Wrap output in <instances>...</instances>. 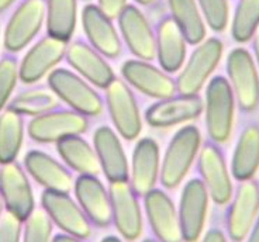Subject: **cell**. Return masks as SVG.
<instances>
[{"mask_svg":"<svg viewBox=\"0 0 259 242\" xmlns=\"http://www.w3.org/2000/svg\"><path fill=\"white\" fill-rule=\"evenodd\" d=\"M156 57L165 72L178 73L186 61L188 41L172 17H165L156 27Z\"/></svg>","mask_w":259,"mask_h":242,"instance_id":"obj_26","label":"cell"},{"mask_svg":"<svg viewBox=\"0 0 259 242\" xmlns=\"http://www.w3.org/2000/svg\"><path fill=\"white\" fill-rule=\"evenodd\" d=\"M57 151L64 164L79 175L97 176L102 169L96 151L82 135H72L57 142Z\"/></svg>","mask_w":259,"mask_h":242,"instance_id":"obj_28","label":"cell"},{"mask_svg":"<svg viewBox=\"0 0 259 242\" xmlns=\"http://www.w3.org/2000/svg\"><path fill=\"white\" fill-rule=\"evenodd\" d=\"M93 148L96 151L100 169L110 183L128 180V159L116 131L107 125L99 127L93 134Z\"/></svg>","mask_w":259,"mask_h":242,"instance_id":"obj_23","label":"cell"},{"mask_svg":"<svg viewBox=\"0 0 259 242\" xmlns=\"http://www.w3.org/2000/svg\"><path fill=\"white\" fill-rule=\"evenodd\" d=\"M24 142V120L12 109L0 113V165L14 162Z\"/></svg>","mask_w":259,"mask_h":242,"instance_id":"obj_31","label":"cell"},{"mask_svg":"<svg viewBox=\"0 0 259 242\" xmlns=\"http://www.w3.org/2000/svg\"><path fill=\"white\" fill-rule=\"evenodd\" d=\"M259 217V183L256 180L240 182L230 200L227 211V234L234 242H242Z\"/></svg>","mask_w":259,"mask_h":242,"instance_id":"obj_11","label":"cell"},{"mask_svg":"<svg viewBox=\"0 0 259 242\" xmlns=\"http://www.w3.org/2000/svg\"><path fill=\"white\" fill-rule=\"evenodd\" d=\"M259 27V0H238L231 17V37L235 42H248Z\"/></svg>","mask_w":259,"mask_h":242,"instance_id":"obj_33","label":"cell"},{"mask_svg":"<svg viewBox=\"0 0 259 242\" xmlns=\"http://www.w3.org/2000/svg\"><path fill=\"white\" fill-rule=\"evenodd\" d=\"M204 21L214 33H223L230 24L228 0H197Z\"/></svg>","mask_w":259,"mask_h":242,"instance_id":"obj_35","label":"cell"},{"mask_svg":"<svg viewBox=\"0 0 259 242\" xmlns=\"http://www.w3.org/2000/svg\"><path fill=\"white\" fill-rule=\"evenodd\" d=\"M120 72L127 85L151 99L162 100L178 93L175 79L149 61L127 59Z\"/></svg>","mask_w":259,"mask_h":242,"instance_id":"obj_14","label":"cell"},{"mask_svg":"<svg viewBox=\"0 0 259 242\" xmlns=\"http://www.w3.org/2000/svg\"><path fill=\"white\" fill-rule=\"evenodd\" d=\"M170 17L179 27L190 45L207 38V24L197 5V0H168Z\"/></svg>","mask_w":259,"mask_h":242,"instance_id":"obj_29","label":"cell"},{"mask_svg":"<svg viewBox=\"0 0 259 242\" xmlns=\"http://www.w3.org/2000/svg\"><path fill=\"white\" fill-rule=\"evenodd\" d=\"M210 196L200 179L193 177L183 186L178 206L182 238L185 242H197L203 235L207 220Z\"/></svg>","mask_w":259,"mask_h":242,"instance_id":"obj_10","label":"cell"},{"mask_svg":"<svg viewBox=\"0 0 259 242\" xmlns=\"http://www.w3.org/2000/svg\"><path fill=\"white\" fill-rule=\"evenodd\" d=\"M120 35L137 59L154 61L156 57L155 31L145 14L134 5H127L117 17Z\"/></svg>","mask_w":259,"mask_h":242,"instance_id":"obj_18","label":"cell"},{"mask_svg":"<svg viewBox=\"0 0 259 242\" xmlns=\"http://www.w3.org/2000/svg\"><path fill=\"white\" fill-rule=\"evenodd\" d=\"M252 45H253V55H255V62L259 68V27L256 28V31L252 37Z\"/></svg>","mask_w":259,"mask_h":242,"instance_id":"obj_42","label":"cell"},{"mask_svg":"<svg viewBox=\"0 0 259 242\" xmlns=\"http://www.w3.org/2000/svg\"><path fill=\"white\" fill-rule=\"evenodd\" d=\"M100 242H123L118 236H114V235H109V236H104L103 239Z\"/></svg>","mask_w":259,"mask_h":242,"instance_id":"obj_44","label":"cell"},{"mask_svg":"<svg viewBox=\"0 0 259 242\" xmlns=\"http://www.w3.org/2000/svg\"><path fill=\"white\" fill-rule=\"evenodd\" d=\"M136 3H138L140 6H148V5H151L152 2H155V0H134Z\"/></svg>","mask_w":259,"mask_h":242,"instance_id":"obj_45","label":"cell"},{"mask_svg":"<svg viewBox=\"0 0 259 242\" xmlns=\"http://www.w3.org/2000/svg\"><path fill=\"white\" fill-rule=\"evenodd\" d=\"M16 0H0V13H3L9 7L13 5Z\"/></svg>","mask_w":259,"mask_h":242,"instance_id":"obj_43","label":"cell"},{"mask_svg":"<svg viewBox=\"0 0 259 242\" xmlns=\"http://www.w3.org/2000/svg\"><path fill=\"white\" fill-rule=\"evenodd\" d=\"M66 48L68 42L54 38L48 34L38 39L24 54L19 64L20 80L26 85H34L48 76L65 58Z\"/></svg>","mask_w":259,"mask_h":242,"instance_id":"obj_17","label":"cell"},{"mask_svg":"<svg viewBox=\"0 0 259 242\" xmlns=\"http://www.w3.org/2000/svg\"><path fill=\"white\" fill-rule=\"evenodd\" d=\"M201 145L200 130L196 125H183L174 134L161 159L159 182L165 189H175L185 180Z\"/></svg>","mask_w":259,"mask_h":242,"instance_id":"obj_1","label":"cell"},{"mask_svg":"<svg viewBox=\"0 0 259 242\" xmlns=\"http://www.w3.org/2000/svg\"><path fill=\"white\" fill-rule=\"evenodd\" d=\"M65 59L73 72L80 75L95 87L106 89L116 79L114 71L106 61V57L83 41L68 42Z\"/></svg>","mask_w":259,"mask_h":242,"instance_id":"obj_21","label":"cell"},{"mask_svg":"<svg viewBox=\"0 0 259 242\" xmlns=\"http://www.w3.org/2000/svg\"><path fill=\"white\" fill-rule=\"evenodd\" d=\"M75 200L93 225L106 228L111 224L110 193L93 175H79L73 182Z\"/></svg>","mask_w":259,"mask_h":242,"instance_id":"obj_22","label":"cell"},{"mask_svg":"<svg viewBox=\"0 0 259 242\" xmlns=\"http://www.w3.org/2000/svg\"><path fill=\"white\" fill-rule=\"evenodd\" d=\"M86 2H89V0H86Z\"/></svg>","mask_w":259,"mask_h":242,"instance_id":"obj_48","label":"cell"},{"mask_svg":"<svg viewBox=\"0 0 259 242\" xmlns=\"http://www.w3.org/2000/svg\"><path fill=\"white\" fill-rule=\"evenodd\" d=\"M141 242H158L156 239H152V238H147V239H144V241Z\"/></svg>","mask_w":259,"mask_h":242,"instance_id":"obj_47","label":"cell"},{"mask_svg":"<svg viewBox=\"0 0 259 242\" xmlns=\"http://www.w3.org/2000/svg\"><path fill=\"white\" fill-rule=\"evenodd\" d=\"M46 24V0H23L10 16L3 33V45L9 53H20Z\"/></svg>","mask_w":259,"mask_h":242,"instance_id":"obj_7","label":"cell"},{"mask_svg":"<svg viewBox=\"0 0 259 242\" xmlns=\"http://www.w3.org/2000/svg\"><path fill=\"white\" fill-rule=\"evenodd\" d=\"M204 109L199 94H181L158 100L145 112V121L154 128H169L186 124L200 117Z\"/></svg>","mask_w":259,"mask_h":242,"instance_id":"obj_16","label":"cell"},{"mask_svg":"<svg viewBox=\"0 0 259 242\" xmlns=\"http://www.w3.org/2000/svg\"><path fill=\"white\" fill-rule=\"evenodd\" d=\"M5 203H3V199H2V196H0V218H2V216L5 214Z\"/></svg>","mask_w":259,"mask_h":242,"instance_id":"obj_46","label":"cell"},{"mask_svg":"<svg viewBox=\"0 0 259 242\" xmlns=\"http://www.w3.org/2000/svg\"><path fill=\"white\" fill-rule=\"evenodd\" d=\"M23 236V221L5 211L0 218V242H21Z\"/></svg>","mask_w":259,"mask_h":242,"instance_id":"obj_37","label":"cell"},{"mask_svg":"<svg viewBox=\"0 0 259 242\" xmlns=\"http://www.w3.org/2000/svg\"><path fill=\"white\" fill-rule=\"evenodd\" d=\"M80 23L86 38L96 51L106 58L114 59L121 54V38L113 24V20L99 9L97 5L89 3L80 13Z\"/></svg>","mask_w":259,"mask_h":242,"instance_id":"obj_24","label":"cell"},{"mask_svg":"<svg viewBox=\"0 0 259 242\" xmlns=\"http://www.w3.org/2000/svg\"><path fill=\"white\" fill-rule=\"evenodd\" d=\"M52 224L42 209H35L23 221L21 242H52Z\"/></svg>","mask_w":259,"mask_h":242,"instance_id":"obj_34","label":"cell"},{"mask_svg":"<svg viewBox=\"0 0 259 242\" xmlns=\"http://www.w3.org/2000/svg\"><path fill=\"white\" fill-rule=\"evenodd\" d=\"M52 242H84V239L78 238V236L69 235V234H65V232H61V234H57V235L52 236Z\"/></svg>","mask_w":259,"mask_h":242,"instance_id":"obj_40","label":"cell"},{"mask_svg":"<svg viewBox=\"0 0 259 242\" xmlns=\"http://www.w3.org/2000/svg\"><path fill=\"white\" fill-rule=\"evenodd\" d=\"M111 223L125 241H137L143 234L144 221L138 195L127 182L110 183Z\"/></svg>","mask_w":259,"mask_h":242,"instance_id":"obj_13","label":"cell"},{"mask_svg":"<svg viewBox=\"0 0 259 242\" xmlns=\"http://www.w3.org/2000/svg\"><path fill=\"white\" fill-rule=\"evenodd\" d=\"M227 80L237 106L244 113H252L259 106V68L251 53L237 46L227 55Z\"/></svg>","mask_w":259,"mask_h":242,"instance_id":"obj_5","label":"cell"},{"mask_svg":"<svg viewBox=\"0 0 259 242\" xmlns=\"http://www.w3.org/2000/svg\"><path fill=\"white\" fill-rule=\"evenodd\" d=\"M161 151L154 138L138 139L131 155L128 183L138 196L155 189L161 175Z\"/></svg>","mask_w":259,"mask_h":242,"instance_id":"obj_19","label":"cell"},{"mask_svg":"<svg viewBox=\"0 0 259 242\" xmlns=\"http://www.w3.org/2000/svg\"><path fill=\"white\" fill-rule=\"evenodd\" d=\"M128 5V0H97V6L111 20L117 19Z\"/></svg>","mask_w":259,"mask_h":242,"instance_id":"obj_38","label":"cell"},{"mask_svg":"<svg viewBox=\"0 0 259 242\" xmlns=\"http://www.w3.org/2000/svg\"><path fill=\"white\" fill-rule=\"evenodd\" d=\"M24 169L44 190L69 193L73 189L75 180L68 166L44 151H28L24 157Z\"/></svg>","mask_w":259,"mask_h":242,"instance_id":"obj_25","label":"cell"},{"mask_svg":"<svg viewBox=\"0 0 259 242\" xmlns=\"http://www.w3.org/2000/svg\"><path fill=\"white\" fill-rule=\"evenodd\" d=\"M58 106L59 99L52 93L50 87L48 89L34 87V89L23 90L17 96H14L7 107L21 116L37 117L44 113L58 109Z\"/></svg>","mask_w":259,"mask_h":242,"instance_id":"obj_32","label":"cell"},{"mask_svg":"<svg viewBox=\"0 0 259 242\" xmlns=\"http://www.w3.org/2000/svg\"><path fill=\"white\" fill-rule=\"evenodd\" d=\"M245 242H259V217L256 220V223L253 224V227L249 231V234L246 235V238L244 239Z\"/></svg>","mask_w":259,"mask_h":242,"instance_id":"obj_41","label":"cell"},{"mask_svg":"<svg viewBox=\"0 0 259 242\" xmlns=\"http://www.w3.org/2000/svg\"><path fill=\"white\" fill-rule=\"evenodd\" d=\"M204 121L211 142L226 144L233 134L237 102L231 86L224 76H213L206 85Z\"/></svg>","mask_w":259,"mask_h":242,"instance_id":"obj_2","label":"cell"},{"mask_svg":"<svg viewBox=\"0 0 259 242\" xmlns=\"http://www.w3.org/2000/svg\"><path fill=\"white\" fill-rule=\"evenodd\" d=\"M201 242H228V239H227L226 234L221 229L211 228L203 235Z\"/></svg>","mask_w":259,"mask_h":242,"instance_id":"obj_39","label":"cell"},{"mask_svg":"<svg viewBox=\"0 0 259 242\" xmlns=\"http://www.w3.org/2000/svg\"><path fill=\"white\" fill-rule=\"evenodd\" d=\"M231 175L238 182L251 180L259 170V125L248 124L241 131L231 157Z\"/></svg>","mask_w":259,"mask_h":242,"instance_id":"obj_27","label":"cell"},{"mask_svg":"<svg viewBox=\"0 0 259 242\" xmlns=\"http://www.w3.org/2000/svg\"><path fill=\"white\" fill-rule=\"evenodd\" d=\"M0 196L5 209L24 221L35 210V200L26 169L16 161L0 165Z\"/></svg>","mask_w":259,"mask_h":242,"instance_id":"obj_15","label":"cell"},{"mask_svg":"<svg viewBox=\"0 0 259 242\" xmlns=\"http://www.w3.org/2000/svg\"><path fill=\"white\" fill-rule=\"evenodd\" d=\"M88 117L73 110L55 109L32 117L27 131L32 141L38 144H57L64 138L82 135L88 131Z\"/></svg>","mask_w":259,"mask_h":242,"instance_id":"obj_9","label":"cell"},{"mask_svg":"<svg viewBox=\"0 0 259 242\" xmlns=\"http://www.w3.org/2000/svg\"><path fill=\"white\" fill-rule=\"evenodd\" d=\"M197 168L200 180L207 189L210 200L219 206L230 203L234 195L233 175L219 145L214 142L201 145L197 157Z\"/></svg>","mask_w":259,"mask_h":242,"instance_id":"obj_8","label":"cell"},{"mask_svg":"<svg viewBox=\"0 0 259 242\" xmlns=\"http://www.w3.org/2000/svg\"><path fill=\"white\" fill-rule=\"evenodd\" d=\"M41 209L46 211L62 232L88 239L92 234V223L69 193L44 190L41 195Z\"/></svg>","mask_w":259,"mask_h":242,"instance_id":"obj_12","label":"cell"},{"mask_svg":"<svg viewBox=\"0 0 259 242\" xmlns=\"http://www.w3.org/2000/svg\"><path fill=\"white\" fill-rule=\"evenodd\" d=\"M47 78L52 93L73 112L84 117H96L103 112L102 96L76 72L65 68H55Z\"/></svg>","mask_w":259,"mask_h":242,"instance_id":"obj_3","label":"cell"},{"mask_svg":"<svg viewBox=\"0 0 259 242\" xmlns=\"http://www.w3.org/2000/svg\"><path fill=\"white\" fill-rule=\"evenodd\" d=\"M194 46L175 80L176 90L181 94H199L211 79L224 53V44L215 37L204 38Z\"/></svg>","mask_w":259,"mask_h":242,"instance_id":"obj_4","label":"cell"},{"mask_svg":"<svg viewBox=\"0 0 259 242\" xmlns=\"http://www.w3.org/2000/svg\"><path fill=\"white\" fill-rule=\"evenodd\" d=\"M19 79L17 59L10 55L3 57L0 59V113L9 105Z\"/></svg>","mask_w":259,"mask_h":242,"instance_id":"obj_36","label":"cell"},{"mask_svg":"<svg viewBox=\"0 0 259 242\" xmlns=\"http://www.w3.org/2000/svg\"><path fill=\"white\" fill-rule=\"evenodd\" d=\"M78 24V0H46L47 34L69 42Z\"/></svg>","mask_w":259,"mask_h":242,"instance_id":"obj_30","label":"cell"},{"mask_svg":"<svg viewBox=\"0 0 259 242\" xmlns=\"http://www.w3.org/2000/svg\"><path fill=\"white\" fill-rule=\"evenodd\" d=\"M144 210L158 242H182L178 209L172 199L161 189H152L144 196Z\"/></svg>","mask_w":259,"mask_h":242,"instance_id":"obj_20","label":"cell"},{"mask_svg":"<svg viewBox=\"0 0 259 242\" xmlns=\"http://www.w3.org/2000/svg\"><path fill=\"white\" fill-rule=\"evenodd\" d=\"M106 106L116 132L127 141L137 139L143 130V118L130 86L121 80L114 79L106 87Z\"/></svg>","mask_w":259,"mask_h":242,"instance_id":"obj_6","label":"cell"}]
</instances>
